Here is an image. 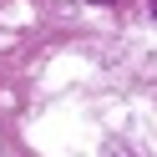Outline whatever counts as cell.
I'll list each match as a JSON object with an SVG mask.
<instances>
[{
  "label": "cell",
  "instance_id": "6da1fadb",
  "mask_svg": "<svg viewBox=\"0 0 157 157\" xmlns=\"http://www.w3.org/2000/svg\"><path fill=\"white\" fill-rule=\"evenodd\" d=\"M152 15H157V0H152Z\"/></svg>",
  "mask_w": 157,
  "mask_h": 157
}]
</instances>
